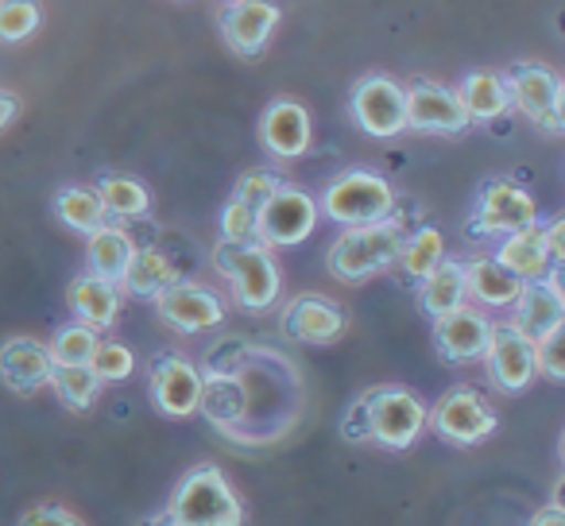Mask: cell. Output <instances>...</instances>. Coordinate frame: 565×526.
I'll use <instances>...</instances> for the list:
<instances>
[{
    "instance_id": "39",
    "label": "cell",
    "mask_w": 565,
    "mask_h": 526,
    "mask_svg": "<svg viewBox=\"0 0 565 526\" xmlns=\"http://www.w3.org/2000/svg\"><path fill=\"white\" fill-rule=\"evenodd\" d=\"M17 526H86L74 511L66 507H51V503H40V507H28L20 515Z\"/></svg>"
},
{
    "instance_id": "7",
    "label": "cell",
    "mask_w": 565,
    "mask_h": 526,
    "mask_svg": "<svg viewBox=\"0 0 565 526\" xmlns=\"http://www.w3.org/2000/svg\"><path fill=\"white\" fill-rule=\"evenodd\" d=\"M539 225V205L515 182H484L480 197L472 205L469 228L477 236H511L519 228Z\"/></svg>"
},
{
    "instance_id": "28",
    "label": "cell",
    "mask_w": 565,
    "mask_h": 526,
    "mask_svg": "<svg viewBox=\"0 0 565 526\" xmlns=\"http://www.w3.org/2000/svg\"><path fill=\"white\" fill-rule=\"evenodd\" d=\"M202 410L213 426L233 430L248 415V387L241 384V376H205Z\"/></svg>"
},
{
    "instance_id": "14",
    "label": "cell",
    "mask_w": 565,
    "mask_h": 526,
    "mask_svg": "<svg viewBox=\"0 0 565 526\" xmlns=\"http://www.w3.org/2000/svg\"><path fill=\"white\" fill-rule=\"evenodd\" d=\"M0 379L17 395H35L51 387L55 379V361L51 348L35 337H12L0 345Z\"/></svg>"
},
{
    "instance_id": "41",
    "label": "cell",
    "mask_w": 565,
    "mask_h": 526,
    "mask_svg": "<svg viewBox=\"0 0 565 526\" xmlns=\"http://www.w3.org/2000/svg\"><path fill=\"white\" fill-rule=\"evenodd\" d=\"M546 244H550V259H554V268H565V213L546 225Z\"/></svg>"
},
{
    "instance_id": "2",
    "label": "cell",
    "mask_w": 565,
    "mask_h": 526,
    "mask_svg": "<svg viewBox=\"0 0 565 526\" xmlns=\"http://www.w3.org/2000/svg\"><path fill=\"white\" fill-rule=\"evenodd\" d=\"M403 225L399 221H384V225H364V228H345V233L333 240L330 256H326V268L341 283H361L369 276H380L392 264H399L403 256Z\"/></svg>"
},
{
    "instance_id": "44",
    "label": "cell",
    "mask_w": 565,
    "mask_h": 526,
    "mask_svg": "<svg viewBox=\"0 0 565 526\" xmlns=\"http://www.w3.org/2000/svg\"><path fill=\"white\" fill-rule=\"evenodd\" d=\"M554 125H557V132H565V82H557V97H554Z\"/></svg>"
},
{
    "instance_id": "4",
    "label": "cell",
    "mask_w": 565,
    "mask_h": 526,
    "mask_svg": "<svg viewBox=\"0 0 565 526\" xmlns=\"http://www.w3.org/2000/svg\"><path fill=\"white\" fill-rule=\"evenodd\" d=\"M213 264H217V271L228 279V287H233L236 302H241L244 310H271L275 299H279V268H275L271 259V248H264V244H217V251H213Z\"/></svg>"
},
{
    "instance_id": "42",
    "label": "cell",
    "mask_w": 565,
    "mask_h": 526,
    "mask_svg": "<svg viewBox=\"0 0 565 526\" xmlns=\"http://www.w3.org/2000/svg\"><path fill=\"white\" fill-rule=\"evenodd\" d=\"M531 526H565V511L554 507V503H546V507H539L531 515Z\"/></svg>"
},
{
    "instance_id": "8",
    "label": "cell",
    "mask_w": 565,
    "mask_h": 526,
    "mask_svg": "<svg viewBox=\"0 0 565 526\" xmlns=\"http://www.w3.org/2000/svg\"><path fill=\"white\" fill-rule=\"evenodd\" d=\"M318 213H322V205L315 197L295 186H282L259 210V244L264 248H295V244H302L315 233Z\"/></svg>"
},
{
    "instance_id": "30",
    "label": "cell",
    "mask_w": 565,
    "mask_h": 526,
    "mask_svg": "<svg viewBox=\"0 0 565 526\" xmlns=\"http://www.w3.org/2000/svg\"><path fill=\"white\" fill-rule=\"evenodd\" d=\"M55 210H58V217H63V225H71L74 233H86V236H94L97 228H105V217H109L102 197H97V190H86V186L63 190Z\"/></svg>"
},
{
    "instance_id": "22",
    "label": "cell",
    "mask_w": 565,
    "mask_h": 526,
    "mask_svg": "<svg viewBox=\"0 0 565 526\" xmlns=\"http://www.w3.org/2000/svg\"><path fill=\"white\" fill-rule=\"evenodd\" d=\"M418 302H423V310L434 322H441V318L469 307V276H465V264L441 259L438 271L418 283Z\"/></svg>"
},
{
    "instance_id": "24",
    "label": "cell",
    "mask_w": 565,
    "mask_h": 526,
    "mask_svg": "<svg viewBox=\"0 0 565 526\" xmlns=\"http://www.w3.org/2000/svg\"><path fill=\"white\" fill-rule=\"evenodd\" d=\"M465 276H469V294L480 302V307H492V310H503V307H515L519 294H523V279H515L508 268L495 264V256H480V259H469L465 264Z\"/></svg>"
},
{
    "instance_id": "23",
    "label": "cell",
    "mask_w": 565,
    "mask_h": 526,
    "mask_svg": "<svg viewBox=\"0 0 565 526\" xmlns=\"http://www.w3.org/2000/svg\"><path fill=\"white\" fill-rule=\"evenodd\" d=\"M71 307L78 314V322H86L89 330L102 333L120 314V287L102 276H78L71 283Z\"/></svg>"
},
{
    "instance_id": "21",
    "label": "cell",
    "mask_w": 565,
    "mask_h": 526,
    "mask_svg": "<svg viewBox=\"0 0 565 526\" xmlns=\"http://www.w3.org/2000/svg\"><path fill=\"white\" fill-rule=\"evenodd\" d=\"M275 20H279V9L267 0H236L225 12L221 32H225V43L236 55H256L267 43V35L275 32Z\"/></svg>"
},
{
    "instance_id": "33",
    "label": "cell",
    "mask_w": 565,
    "mask_h": 526,
    "mask_svg": "<svg viewBox=\"0 0 565 526\" xmlns=\"http://www.w3.org/2000/svg\"><path fill=\"white\" fill-rule=\"evenodd\" d=\"M51 387H55L58 399H63L71 410H78V415L94 407L97 395H102V379H97V372L89 368V364H82V368H55Z\"/></svg>"
},
{
    "instance_id": "27",
    "label": "cell",
    "mask_w": 565,
    "mask_h": 526,
    "mask_svg": "<svg viewBox=\"0 0 565 526\" xmlns=\"http://www.w3.org/2000/svg\"><path fill=\"white\" fill-rule=\"evenodd\" d=\"M174 283H179V271H174V264L159 248L136 251L132 268H128L125 279H120V287H125L128 294H136V299H159V294Z\"/></svg>"
},
{
    "instance_id": "20",
    "label": "cell",
    "mask_w": 565,
    "mask_h": 526,
    "mask_svg": "<svg viewBox=\"0 0 565 526\" xmlns=\"http://www.w3.org/2000/svg\"><path fill=\"white\" fill-rule=\"evenodd\" d=\"M515 314H511V325H515L519 333H526V337L539 345L546 333H554L557 325L565 322V299L554 291V283L550 279H539V283H526L523 294H519Z\"/></svg>"
},
{
    "instance_id": "11",
    "label": "cell",
    "mask_w": 565,
    "mask_h": 526,
    "mask_svg": "<svg viewBox=\"0 0 565 526\" xmlns=\"http://www.w3.org/2000/svg\"><path fill=\"white\" fill-rule=\"evenodd\" d=\"M205 391V372L186 356H159L151 364V402L163 410L167 418H190L202 410Z\"/></svg>"
},
{
    "instance_id": "18",
    "label": "cell",
    "mask_w": 565,
    "mask_h": 526,
    "mask_svg": "<svg viewBox=\"0 0 565 526\" xmlns=\"http://www.w3.org/2000/svg\"><path fill=\"white\" fill-rule=\"evenodd\" d=\"M310 112L299 101H271L259 120V140L275 159H299L310 151Z\"/></svg>"
},
{
    "instance_id": "19",
    "label": "cell",
    "mask_w": 565,
    "mask_h": 526,
    "mask_svg": "<svg viewBox=\"0 0 565 526\" xmlns=\"http://www.w3.org/2000/svg\"><path fill=\"white\" fill-rule=\"evenodd\" d=\"M495 264L508 268L515 279H523V283H539V279H546L550 268H554V259H550V244H546V228L531 225V228H519V233L503 236L500 248H495Z\"/></svg>"
},
{
    "instance_id": "37",
    "label": "cell",
    "mask_w": 565,
    "mask_h": 526,
    "mask_svg": "<svg viewBox=\"0 0 565 526\" xmlns=\"http://www.w3.org/2000/svg\"><path fill=\"white\" fill-rule=\"evenodd\" d=\"M282 190V179L275 171H264V167H256V171H248L241 182H236V190H233V197H241V202H248L252 210H264L267 205V197H275Z\"/></svg>"
},
{
    "instance_id": "40",
    "label": "cell",
    "mask_w": 565,
    "mask_h": 526,
    "mask_svg": "<svg viewBox=\"0 0 565 526\" xmlns=\"http://www.w3.org/2000/svg\"><path fill=\"white\" fill-rule=\"evenodd\" d=\"M341 433H345V441H372V433H369V402H364V395L353 402V407H349L345 422H341Z\"/></svg>"
},
{
    "instance_id": "45",
    "label": "cell",
    "mask_w": 565,
    "mask_h": 526,
    "mask_svg": "<svg viewBox=\"0 0 565 526\" xmlns=\"http://www.w3.org/2000/svg\"><path fill=\"white\" fill-rule=\"evenodd\" d=\"M550 283H554V291L557 294H562V299H565V268H550Z\"/></svg>"
},
{
    "instance_id": "25",
    "label": "cell",
    "mask_w": 565,
    "mask_h": 526,
    "mask_svg": "<svg viewBox=\"0 0 565 526\" xmlns=\"http://www.w3.org/2000/svg\"><path fill=\"white\" fill-rule=\"evenodd\" d=\"M136 240L125 233L120 225H105L97 228L94 236H89L86 244V256H89V276H102L109 279V283L120 287V279H125V271L132 268L136 259Z\"/></svg>"
},
{
    "instance_id": "47",
    "label": "cell",
    "mask_w": 565,
    "mask_h": 526,
    "mask_svg": "<svg viewBox=\"0 0 565 526\" xmlns=\"http://www.w3.org/2000/svg\"><path fill=\"white\" fill-rule=\"evenodd\" d=\"M156 526H174V523H171V518H167V515H163V518H159V523H156Z\"/></svg>"
},
{
    "instance_id": "17",
    "label": "cell",
    "mask_w": 565,
    "mask_h": 526,
    "mask_svg": "<svg viewBox=\"0 0 565 526\" xmlns=\"http://www.w3.org/2000/svg\"><path fill=\"white\" fill-rule=\"evenodd\" d=\"M508 94H511V105H515L523 117H531L539 128H550L557 132L554 125V97H557V78L539 63H519L511 66L508 74Z\"/></svg>"
},
{
    "instance_id": "9",
    "label": "cell",
    "mask_w": 565,
    "mask_h": 526,
    "mask_svg": "<svg viewBox=\"0 0 565 526\" xmlns=\"http://www.w3.org/2000/svg\"><path fill=\"white\" fill-rule=\"evenodd\" d=\"M484 364H488V379L500 391L519 395L539 376V345L526 333H519L511 322H500L492 325V345H488Z\"/></svg>"
},
{
    "instance_id": "5",
    "label": "cell",
    "mask_w": 565,
    "mask_h": 526,
    "mask_svg": "<svg viewBox=\"0 0 565 526\" xmlns=\"http://www.w3.org/2000/svg\"><path fill=\"white\" fill-rule=\"evenodd\" d=\"M364 402H369L372 441H380L387 449L415 446L426 433V426H430L426 402L407 387H372V391H364Z\"/></svg>"
},
{
    "instance_id": "34",
    "label": "cell",
    "mask_w": 565,
    "mask_h": 526,
    "mask_svg": "<svg viewBox=\"0 0 565 526\" xmlns=\"http://www.w3.org/2000/svg\"><path fill=\"white\" fill-rule=\"evenodd\" d=\"M221 240L225 244H256L259 240V213L241 197H228L221 210Z\"/></svg>"
},
{
    "instance_id": "48",
    "label": "cell",
    "mask_w": 565,
    "mask_h": 526,
    "mask_svg": "<svg viewBox=\"0 0 565 526\" xmlns=\"http://www.w3.org/2000/svg\"><path fill=\"white\" fill-rule=\"evenodd\" d=\"M562 464H565V433H562Z\"/></svg>"
},
{
    "instance_id": "36",
    "label": "cell",
    "mask_w": 565,
    "mask_h": 526,
    "mask_svg": "<svg viewBox=\"0 0 565 526\" xmlns=\"http://www.w3.org/2000/svg\"><path fill=\"white\" fill-rule=\"evenodd\" d=\"M89 368L97 372V379H102V384H117V379H128V376H132L136 356H132V348L120 345V341H102V348L94 353Z\"/></svg>"
},
{
    "instance_id": "35",
    "label": "cell",
    "mask_w": 565,
    "mask_h": 526,
    "mask_svg": "<svg viewBox=\"0 0 565 526\" xmlns=\"http://www.w3.org/2000/svg\"><path fill=\"white\" fill-rule=\"evenodd\" d=\"M40 28L35 0H0V43H20Z\"/></svg>"
},
{
    "instance_id": "29",
    "label": "cell",
    "mask_w": 565,
    "mask_h": 526,
    "mask_svg": "<svg viewBox=\"0 0 565 526\" xmlns=\"http://www.w3.org/2000/svg\"><path fill=\"white\" fill-rule=\"evenodd\" d=\"M97 197H102L105 213H113V217H143L151 205V194L143 182L128 179V174H105L102 186H97Z\"/></svg>"
},
{
    "instance_id": "12",
    "label": "cell",
    "mask_w": 565,
    "mask_h": 526,
    "mask_svg": "<svg viewBox=\"0 0 565 526\" xmlns=\"http://www.w3.org/2000/svg\"><path fill=\"white\" fill-rule=\"evenodd\" d=\"M156 310H159V318L179 333H205V330H217V325L225 322L221 299L202 283L167 287V291L156 299Z\"/></svg>"
},
{
    "instance_id": "46",
    "label": "cell",
    "mask_w": 565,
    "mask_h": 526,
    "mask_svg": "<svg viewBox=\"0 0 565 526\" xmlns=\"http://www.w3.org/2000/svg\"><path fill=\"white\" fill-rule=\"evenodd\" d=\"M550 503H554V507H562V511H565V476L554 484V495H550Z\"/></svg>"
},
{
    "instance_id": "15",
    "label": "cell",
    "mask_w": 565,
    "mask_h": 526,
    "mask_svg": "<svg viewBox=\"0 0 565 526\" xmlns=\"http://www.w3.org/2000/svg\"><path fill=\"white\" fill-rule=\"evenodd\" d=\"M492 325L480 310L465 307L457 314L434 322V341H438V353L446 356L449 364H472L484 361L488 345H492Z\"/></svg>"
},
{
    "instance_id": "38",
    "label": "cell",
    "mask_w": 565,
    "mask_h": 526,
    "mask_svg": "<svg viewBox=\"0 0 565 526\" xmlns=\"http://www.w3.org/2000/svg\"><path fill=\"white\" fill-rule=\"evenodd\" d=\"M539 376L565 384V322L539 341Z\"/></svg>"
},
{
    "instance_id": "3",
    "label": "cell",
    "mask_w": 565,
    "mask_h": 526,
    "mask_svg": "<svg viewBox=\"0 0 565 526\" xmlns=\"http://www.w3.org/2000/svg\"><path fill=\"white\" fill-rule=\"evenodd\" d=\"M322 213L330 221L345 228H364V225H384L395 213V190L384 174L372 171H345L341 179H333L322 194Z\"/></svg>"
},
{
    "instance_id": "16",
    "label": "cell",
    "mask_w": 565,
    "mask_h": 526,
    "mask_svg": "<svg viewBox=\"0 0 565 526\" xmlns=\"http://www.w3.org/2000/svg\"><path fill=\"white\" fill-rule=\"evenodd\" d=\"M407 128H418V132H461V128H469V112H465L461 97L454 89L418 82V86L407 89Z\"/></svg>"
},
{
    "instance_id": "26",
    "label": "cell",
    "mask_w": 565,
    "mask_h": 526,
    "mask_svg": "<svg viewBox=\"0 0 565 526\" xmlns=\"http://www.w3.org/2000/svg\"><path fill=\"white\" fill-rule=\"evenodd\" d=\"M457 97H461L469 120H495L511 109L508 78H503V74H492V71L469 74V78L461 82V89H457Z\"/></svg>"
},
{
    "instance_id": "6",
    "label": "cell",
    "mask_w": 565,
    "mask_h": 526,
    "mask_svg": "<svg viewBox=\"0 0 565 526\" xmlns=\"http://www.w3.org/2000/svg\"><path fill=\"white\" fill-rule=\"evenodd\" d=\"M430 430L446 438L449 446H480L500 430V415L492 402L472 387H454L430 410Z\"/></svg>"
},
{
    "instance_id": "10",
    "label": "cell",
    "mask_w": 565,
    "mask_h": 526,
    "mask_svg": "<svg viewBox=\"0 0 565 526\" xmlns=\"http://www.w3.org/2000/svg\"><path fill=\"white\" fill-rule=\"evenodd\" d=\"M353 120L376 140H392L407 128V89L384 74H369L353 89Z\"/></svg>"
},
{
    "instance_id": "1",
    "label": "cell",
    "mask_w": 565,
    "mask_h": 526,
    "mask_svg": "<svg viewBox=\"0 0 565 526\" xmlns=\"http://www.w3.org/2000/svg\"><path fill=\"white\" fill-rule=\"evenodd\" d=\"M163 515L174 526H244V503L217 464H198L179 480Z\"/></svg>"
},
{
    "instance_id": "31",
    "label": "cell",
    "mask_w": 565,
    "mask_h": 526,
    "mask_svg": "<svg viewBox=\"0 0 565 526\" xmlns=\"http://www.w3.org/2000/svg\"><path fill=\"white\" fill-rule=\"evenodd\" d=\"M51 361L55 368H82V364L94 361V353L102 348V337L97 330H89L86 322H71L51 337Z\"/></svg>"
},
{
    "instance_id": "13",
    "label": "cell",
    "mask_w": 565,
    "mask_h": 526,
    "mask_svg": "<svg viewBox=\"0 0 565 526\" xmlns=\"http://www.w3.org/2000/svg\"><path fill=\"white\" fill-rule=\"evenodd\" d=\"M349 330V318L338 302L326 294H299L291 307L282 310V333L302 345H333Z\"/></svg>"
},
{
    "instance_id": "32",
    "label": "cell",
    "mask_w": 565,
    "mask_h": 526,
    "mask_svg": "<svg viewBox=\"0 0 565 526\" xmlns=\"http://www.w3.org/2000/svg\"><path fill=\"white\" fill-rule=\"evenodd\" d=\"M446 259V240H441L438 228H418L407 244H403V256H399V268L407 271L415 283H423L426 276L438 271V264Z\"/></svg>"
},
{
    "instance_id": "43",
    "label": "cell",
    "mask_w": 565,
    "mask_h": 526,
    "mask_svg": "<svg viewBox=\"0 0 565 526\" xmlns=\"http://www.w3.org/2000/svg\"><path fill=\"white\" fill-rule=\"evenodd\" d=\"M12 117H17V97L0 89V132H4V128L12 125Z\"/></svg>"
}]
</instances>
